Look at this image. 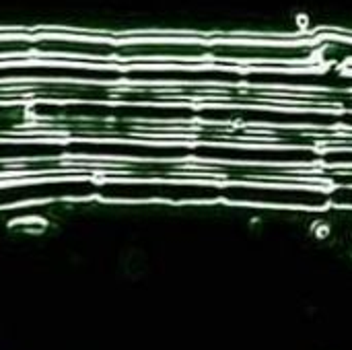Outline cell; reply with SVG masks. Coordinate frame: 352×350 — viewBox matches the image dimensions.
I'll use <instances>...</instances> for the list:
<instances>
[{
    "instance_id": "obj_1",
    "label": "cell",
    "mask_w": 352,
    "mask_h": 350,
    "mask_svg": "<svg viewBox=\"0 0 352 350\" xmlns=\"http://www.w3.org/2000/svg\"><path fill=\"white\" fill-rule=\"evenodd\" d=\"M41 118H72V120H190L196 118L192 107H159V105H132V103H37L31 107Z\"/></svg>"
},
{
    "instance_id": "obj_2",
    "label": "cell",
    "mask_w": 352,
    "mask_h": 350,
    "mask_svg": "<svg viewBox=\"0 0 352 350\" xmlns=\"http://www.w3.org/2000/svg\"><path fill=\"white\" fill-rule=\"evenodd\" d=\"M190 159L214 161V163H252V165H314L322 163V153H316L311 146H217V144H192Z\"/></svg>"
},
{
    "instance_id": "obj_3",
    "label": "cell",
    "mask_w": 352,
    "mask_h": 350,
    "mask_svg": "<svg viewBox=\"0 0 352 350\" xmlns=\"http://www.w3.org/2000/svg\"><path fill=\"white\" fill-rule=\"evenodd\" d=\"M223 188L202 182H103L97 196L107 200H223Z\"/></svg>"
},
{
    "instance_id": "obj_4",
    "label": "cell",
    "mask_w": 352,
    "mask_h": 350,
    "mask_svg": "<svg viewBox=\"0 0 352 350\" xmlns=\"http://www.w3.org/2000/svg\"><path fill=\"white\" fill-rule=\"evenodd\" d=\"M192 144H148L122 140H72L66 142L64 157L82 159H126V161H184L190 159Z\"/></svg>"
},
{
    "instance_id": "obj_5",
    "label": "cell",
    "mask_w": 352,
    "mask_h": 350,
    "mask_svg": "<svg viewBox=\"0 0 352 350\" xmlns=\"http://www.w3.org/2000/svg\"><path fill=\"white\" fill-rule=\"evenodd\" d=\"M0 80H72V83H116L126 80V70L82 64H0Z\"/></svg>"
},
{
    "instance_id": "obj_6",
    "label": "cell",
    "mask_w": 352,
    "mask_h": 350,
    "mask_svg": "<svg viewBox=\"0 0 352 350\" xmlns=\"http://www.w3.org/2000/svg\"><path fill=\"white\" fill-rule=\"evenodd\" d=\"M223 200L268 204V206H305L324 208L330 204V190L322 188H280V186H250L227 184L223 188Z\"/></svg>"
},
{
    "instance_id": "obj_7",
    "label": "cell",
    "mask_w": 352,
    "mask_h": 350,
    "mask_svg": "<svg viewBox=\"0 0 352 350\" xmlns=\"http://www.w3.org/2000/svg\"><path fill=\"white\" fill-rule=\"evenodd\" d=\"M99 194V182L70 177V179H50L33 184H12L0 188V208L21 202L39 200H62V198H91Z\"/></svg>"
},
{
    "instance_id": "obj_8",
    "label": "cell",
    "mask_w": 352,
    "mask_h": 350,
    "mask_svg": "<svg viewBox=\"0 0 352 350\" xmlns=\"http://www.w3.org/2000/svg\"><path fill=\"white\" fill-rule=\"evenodd\" d=\"M126 80L140 83H250V72L231 68H132Z\"/></svg>"
},
{
    "instance_id": "obj_9",
    "label": "cell",
    "mask_w": 352,
    "mask_h": 350,
    "mask_svg": "<svg viewBox=\"0 0 352 350\" xmlns=\"http://www.w3.org/2000/svg\"><path fill=\"white\" fill-rule=\"evenodd\" d=\"M66 155V142H33V140H0V163L60 159Z\"/></svg>"
},
{
    "instance_id": "obj_10",
    "label": "cell",
    "mask_w": 352,
    "mask_h": 350,
    "mask_svg": "<svg viewBox=\"0 0 352 350\" xmlns=\"http://www.w3.org/2000/svg\"><path fill=\"white\" fill-rule=\"evenodd\" d=\"M33 50V41L29 39H0V56L2 54H23Z\"/></svg>"
},
{
    "instance_id": "obj_11",
    "label": "cell",
    "mask_w": 352,
    "mask_h": 350,
    "mask_svg": "<svg viewBox=\"0 0 352 350\" xmlns=\"http://www.w3.org/2000/svg\"><path fill=\"white\" fill-rule=\"evenodd\" d=\"M322 163H351L352 165V151H328L322 153Z\"/></svg>"
}]
</instances>
